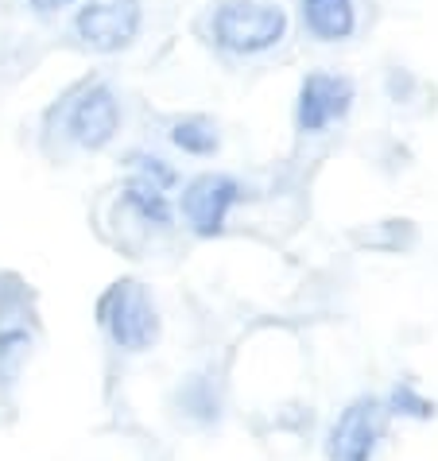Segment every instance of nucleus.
Masks as SVG:
<instances>
[{
	"instance_id": "f257e3e1",
	"label": "nucleus",
	"mask_w": 438,
	"mask_h": 461,
	"mask_svg": "<svg viewBox=\"0 0 438 461\" xmlns=\"http://www.w3.org/2000/svg\"><path fill=\"white\" fill-rule=\"evenodd\" d=\"M97 326L121 353H148L160 341V311L140 279H117L97 294Z\"/></svg>"
},
{
	"instance_id": "f03ea898",
	"label": "nucleus",
	"mask_w": 438,
	"mask_h": 461,
	"mask_svg": "<svg viewBox=\"0 0 438 461\" xmlns=\"http://www.w3.org/2000/svg\"><path fill=\"white\" fill-rule=\"evenodd\" d=\"M287 35V12L268 0H222L210 12V40L229 55H264Z\"/></svg>"
},
{
	"instance_id": "7ed1b4c3",
	"label": "nucleus",
	"mask_w": 438,
	"mask_h": 461,
	"mask_svg": "<svg viewBox=\"0 0 438 461\" xmlns=\"http://www.w3.org/2000/svg\"><path fill=\"white\" fill-rule=\"evenodd\" d=\"M55 121L74 148L101 151L121 128V101L105 82H82L59 101Z\"/></svg>"
},
{
	"instance_id": "20e7f679",
	"label": "nucleus",
	"mask_w": 438,
	"mask_h": 461,
	"mask_svg": "<svg viewBox=\"0 0 438 461\" xmlns=\"http://www.w3.org/2000/svg\"><path fill=\"white\" fill-rule=\"evenodd\" d=\"M28 303L32 294L16 276H0V395L16 388L35 345V318Z\"/></svg>"
},
{
	"instance_id": "39448f33",
	"label": "nucleus",
	"mask_w": 438,
	"mask_h": 461,
	"mask_svg": "<svg viewBox=\"0 0 438 461\" xmlns=\"http://www.w3.org/2000/svg\"><path fill=\"white\" fill-rule=\"evenodd\" d=\"M140 20H144L140 0H86L74 16V35L89 50L113 55L140 35Z\"/></svg>"
},
{
	"instance_id": "423d86ee",
	"label": "nucleus",
	"mask_w": 438,
	"mask_h": 461,
	"mask_svg": "<svg viewBox=\"0 0 438 461\" xmlns=\"http://www.w3.org/2000/svg\"><path fill=\"white\" fill-rule=\"evenodd\" d=\"M384 419H388V407L380 400H369V395L353 400L330 427L326 438L330 461H372L384 438Z\"/></svg>"
},
{
	"instance_id": "0eeeda50",
	"label": "nucleus",
	"mask_w": 438,
	"mask_h": 461,
	"mask_svg": "<svg viewBox=\"0 0 438 461\" xmlns=\"http://www.w3.org/2000/svg\"><path fill=\"white\" fill-rule=\"evenodd\" d=\"M241 198L244 194L233 175H198L183 194V217L198 237H217Z\"/></svg>"
},
{
	"instance_id": "6e6552de",
	"label": "nucleus",
	"mask_w": 438,
	"mask_h": 461,
	"mask_svg": "<svg viewBox=\"0 0 438 461\" xmlns=\"http://www.w3.org/2000/svg\"><path fill=\"white\" fill-rule=\"evenodd\" d=\"M353 105V82L330 70L306 74L299 86V105H295V121L303 132H326L330 124H338Z\"/></svg>"
},
{
	"instance_id": "1a4fd4ad",
	"label": "nucleus",
	"mask_w": 438,
	"mask_h": 461,
	"mask_svg": "<svg viewBox=\"0 0 438 461\" xmlns=\"http://www.w3.org/2000/svg\"><path fill=\"white\" fill-rule=\"evenodd\" d=\"M306 32L322 43H342L357 32V0H299Z\"/></svg>"
},
{
	"instance_id": "9d476101",
	"label": "nucleus",
	"mask_w": 438,
	"mask_h": 461,
	"mask_svg": "<svg viewBox=\"0 0 438 461\" xmlns=\"http://www.w3.org/2000/svg\"><path fill=\"white\" fill-rule=\"evenodd\" d=\"M121 206L136 217L144 229H171L175 225V210H171V198H167L163 186H151L144 178H128L121 186Z\"/></svg>"
},
{
	"instance_id": "9b49d317",
	"label": "nucleus",
	"mask_w": 438,
	"mask_h": 461,
	"mask_svg": "<svg viewBox=\"0 0 438 461\" xmlns=\"http://www.w3.org/2000/svg\"><path fill=\"white\" fill-rule=\"evenodd\" d=\"M171 144L183 148L187 156H214L217 144H222V136H217L214 121L183 117V121H175V128H171Z\"/></svg>"
},
{
	"instance_id": "f8f14e48",
	"label": "nucleus",
	"mask_w": 438,
	"mask_h": 461,
	"mask_svg": "<svg viewBox=\"0 0 438 461\" xmlns=\"http://www.w3.org/2000/svg\"><path fill=\"white\" fill-rule=\"evenodd\" d=\"M128 163H132V175H136V178H144V183L163 186V190H171V186H175V171L167 167L160 156H132Z\"/></svg>"
},
{
	"instance_id": "ddd939ff",
	"label": "nucleus",
	"mask_w": 438,
	"mask_h": 461,
	"mask_svg": "<svg viewBox=\"0 0 438 461\" xmlns=\"http://www.w3.org/2000/svg\"><path fill=\"white\" fill-rule=\"evenodd\" d=\"M28 5H32L35 12H59V8L74 5V0H28Z\"/></svg>"
}]
</instances>
